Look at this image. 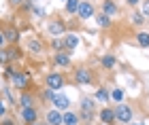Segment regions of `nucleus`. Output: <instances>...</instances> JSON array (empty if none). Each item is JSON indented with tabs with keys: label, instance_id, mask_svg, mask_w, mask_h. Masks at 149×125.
I'll use <instances>...</instances> for the list:
<instances>
[{
	"label": "nucleus",
	"instance_id": "nucleus-1",
	"mask_svg": "<svg viewBox=\"0 0 149 125\" xmlns=\"http://www.w3.org/2000/svg\"><path fill=\"white\" fill-rule=\"evenodd\" d=\"M72 83L79 85V87H87V85L96 83V76H94V70L87 68L85 64H79L72 68Z\"/></svg>",
	"mask_w": 149,
	"mask_h": 125
},
{
	"label": "nucleus",
	"instance_id": "nucleus-2",
	"mask_svg": "<svg viewBox=\"0 0 149 125\" xmlns=\"http://www.w3.org/2000/svg\"><path fill=\"white\" fill-rule=\"evenodd\" d=\"M113 108H115V121H117L119 125L132 123V119H134V108L128 102H119V104H115Z\"/></svg>",
	"mask_w": 149,
	"mask_h": 125
},
{
	"label": "nucleus",
	"instance_id": "nucleus-3",
	"mask_svg": "<svg viewBox=\"0 0 149 125\" xmlns=\"http://www.w3.org/2000/svg\"><path fill=\"white\" fill-rule=\"evenodd\" d=\"M45 32L49 36H64L66 32V21L62 17H51V19H47L45 21Z\"/></svg>",
	"mask_w": 149,
	"mask_h": 125
},
{
	"label": "nucleus",
	"instance_id": "nucleus-4",
	"mask_svg": "<svg viewBox=\"0 0 149 125\" xmlns=\"http://www.w3.org/2000/svg\"><path fill=\"white\" fill-rule=\"evenodd\" d=\"M43 85L45 87H49V89H53V91H60L66 85V76L62 74V72H47V74L43 76Z\"/></svg>",
	"mask_w": 149,
	"mask_h": 125
},
{
	"label": "nucleus",
	"instance_id": "nucleus-5",
	"mask_svg": "<svg viewBox=\"0 0 149 125\" xmlns=\"http://www.w3.org/2000/svg\"><path fill=\"white\" fill-rule=\"evenodd\" d=\"M98 13L96 4L92 2V0H81L79 4V11H77V17L81 19V21H87V19H94V15Z\"/></svg>",
	"mask_w": 149,
	"mask_h": 125
},
{
	"label": "nucleus",
	"instance_id": "nucleus-6",
	"mask_svg": "<svg viewBox=\"0 0 149 125\" xmlns=\"http://www.w3.org/2000/svg\"><path fill=\"white\" fill-rule=\"evenodd\" d=\"M9 81H11L13 87L19 89V91H28V89H30V74H28V72L17 70L15 74H13V76L9 78Z\"/></svg>",
	"mask_w": 149,
	"mask_h": 125
},
{
	"label": "nucleus",
	"instance_id": "nucleus-7",
	"mask_svg": "<svg viewBox=\"0 0 149 125\" xmlns=\"http://www.w3.org/2000/svg\"><path fill=\"white\" fill-rule=\"evenodd\" d=\"M51 62L56 68H70L72 66V53L70 51H56V53L51 55Z\"/></svg>",
	"mask_w": 149,
	"mask_h": 125
},
{
	"label": "nucleus",
	"instance_id": "nucleus-8",
	"mask_svg": "<svg viewBox=\"0 0 149 125\" xmlns=\"http://www.w3.org/2000/svg\"><path fill=\"white\" fill-rule=\"evenodd\" d=\"M19 119H22L26 125L38 121V119H40V110H38V106H22V108H19Z\"/></svg>",
	"mask_w": 149,
	"mask_h": 125
},
{
	"label": "nucleus",
	"instance_id": "nucleus-9",
	"mask_svg": "<svg viewBox=\"0 0 149 125\" xmlns=\"http://www.w3.org/2000/svg\"><path fill=\"white\" fill-rule=\"evenodd\" d=\"M26 49H28V53H30V55H43V51H45V43L40 41L38 36H30V38H26Z\"/></svg>",
	"mask_w": 149,
	"mask_h": 125
},
{
	"label": "nucleus",
	"instance_id": "nucleus-10",
	"mask_svg": "<svg viewBox=\"0 0 149 125\" xmlns=\"http://www.w3.org/2000/svg\"><path fill=\"white\" fill-rule=\"evenodd\" d=\"M98 121L102 125H115V123H117V121H115V108L102 104V108H98Z\"/></svg>",
	"mask_w": 149,
	"mask_h": 125
},
{
	"label": "nucleus",
	"instance_id": "nucleus-11",
	"mask_svg": "<svg viewBox=\"0 0 149 125\" xmlns=\"http://www.w3.org/2000/svg\"><path fill=\"white\" fill-rule=\"evenodd\" d=\"M2 32H4V36H6V45H19V41H22V32H19L17 25L9 23V25H4Z\"/></svg>",
	"mask_w": 149,
	"mask_h": 125
},
{
	"label": "nucleus",
	"instance_id": "nucleus-12",
	"mask_svg": "<svg viewBox=\"0 0 149 125\" xmlns=\"http://www.w3.org/2000/svg\"><path fill=\"white\" fill-rule=\"evenodd\" d=\"M51 106L64 113V110H68V108H70V98H68V95H64L62 91H56V93H53V100H51Z\"/></svg>",
	"mask_w": 149,
	"mask_h": 125
},
{
	"label": "nucleus",
	"instance_id": "nucleus-13",
	"mask_svg": "<svg viewBox=\"0 0 149 125\" xmlns=\"http://www.w3.org/2000/svg\"><path fill=\"white\" fill-rule=\"evenodd\" d=\"M79 110H85V113H98V102L94 95H81L79 100Z\"/></svg>",
	"mask_w": 149,
	"mask_h": 125
},
{
	"label": "nucleus",
	"instance_id": "nucleus-14",
	"mask_svg": "<svg viewBox=\"0 0 149 125\" xmlns=\"http://www.w3.org/2000/svg\"><path fill=\"white\" fill-rule=\"evenodd\" d=\"M62 41H64V49L70 51V53L79 47V34L77 32H66V34L62 36Z\"/></svg>",
	"mask_w": 149,
	"mask_h": 125
},
{
	"label": "nucleus",
	"instance_id": "nucleus-15",
	"mask_svg": "<svg viewBox=\"0 0 149 125\" xmlns=\"http://www.w3.org/2000/svg\"><path fill=\"white\" fill-rule=\"evenodd\" d=\"M94 19H96V25L100 30H111L113 28V17L107 15V13H102V11H98L96 15H94Z\"/></svg>",
	"mask_w": 149,
	"mask_h": 125
},
{
	"label": "nucleus",
	"instance_id": "nucleus-16",
	"mask_svg": "<svg viewBox=\"0 0 149 125\" xmlns=\"http://www.w3.org/2000/svg\"><path fill=\"white\" fill-rule=\"evenodd\" d=\"M45 125H62V110L49 108L45 113Z\"/></svg>",
	"mask_w": 149,
	"mask_h": 125
},
{
	"label": "nucleus",
	"instance_id": "nucleus-17",
	"mask_svg": "<svg viewBox=\"0 0 149 125\" xmlns=\"http://www.w3.org/2000/svg\"><path fill=\"white\" fill-rule=\"evenodd\" d=\"M62 125H81V117L79 110H64L62 113Z\"/></svg>",
	"mask_w": 149,
	"mask_h": 125
},
{
	"label": "nucleus",
	"instance_id": "nucleus-18",
	"mask_svg": "<svg viewBox=\"0 0 149 125\" xmlns=\"http://www.w3.org/2000/svg\"><path fill=\"white\" fill-rule=\"evenodd\" d=\"M17 104L19 106H36V93L32 91H19V98H17Z\"/></svg>",
	"mask_w": 149,
	"mask_h": 125
},
{
	"label": "nucleus",
	"instance_id": "nucleus-19",
	"mask_svg": "<svg viewBox=\"0 0 149 125\" xmlns=\"http://www.w3.org/2000/svg\"><path fill=\"white\" fill-rule=\"evenodd\" d=\"M98 11H102V13H107V15H111V17H117L119 15V6H117L115 0H102Z\"/></svg>",
	"mask_w": 149,
	"mask_h": 125
},
{
	"label": "nucleus",
	"instance_id": "nucleus-20",
	"mask_svg": "<svg viewBox=\"0 0 149 125\" xmlns=\"http://www.w3.org/2000/svg\"><path fill=\"white\" fill-rule=\"evenodd\" d=\"M128 21H130V25H134V28H143V25L147 23V17H145L139 9H132L130 17H128Z\"/></svg>",
	"mask_w": 149,
	"mask_h": 125
},
{
	"label": "nucleus",
	"instance_id": "nucleus-21",
	"mask_svg": "<svg viewBox=\"0 0 149 125\" xmlns=\"http://www.w3.org/2000/svg\"><path fill=\"white\" fill-rule=\"evenodd\" d=\"M6 51H9L11 64H19V62L24 60V51L19 49V45H6Z\"/></svg>",
	"mask_w": 149,
	"mask_h": 125
},
{
	"label": "nucleus",
	"instance_id": "nucleus-22",
	"mask_svg": "<svg viewBox=\"0 0 149 125\" xmlns=\"http://www.w3.org/2000/svg\"><path fill=\"white\" fill-rule=\"evenodd\" d=\"M94 98H96L98 104H109L111 102V91L107 89V87H98L96 93H94Z\"/></svg>",
	"mask_w": 149,
	"mask_h": 125
},
{
	"label": "nucleus",
	"instance_id": "nucleus-23",
	"mask_svg": "<svg viewBox=\"0 0 149 125\" xmlns=\"http://www.w3.org/2000/svg\"><path fill=\"white\" fill-rule=\"evenodd\" d=\"M134 38H136V45H139L141 49H149V32L139 30L136 34H134Z\"/></svg>",
	"mask_w": 149,
	"mask_h": 125
},
{
	"label": "nucleus",
	"instance_id": "nucleus-24",
	"mask_svg": "<svg viewBox=\"0 0 149 125\" xmlns=\"http://www.w3.org/2000/svg\"><path fill=\"white\" fill-rule=\"evenodd\" d=\"M115 64H117V60H115V55H113V53H104L102 57H100V66H102L104 70H113V68H115Z\"/></svg>",
	"mask_w": 149,
	"mask_h": 125
},
{
	"label": "nucleus",
	"instance_id": "nucleus-25",
	"mask_svg": "<svg viewBox=\"0 0 149 125\" xmlns=\"http://www.w3.org/2000/svg\"><path fill=\"white\" fill-rule=\"evenodd\" d=\"M79 4H81V0H66L64 2V13L66 15H77Z\"/></svg>",
	"mask_w": 149,
	"mask_h": 125
},
{
	"label": "nucleus",
	"instance_id": "nucleus-26",
	"mask_svg": "<svg viewBox=\"0 0 149 125\" xmlns=\"http://www.w3.org/2000/svg\"><path fill=\"white\" fill-rule=\"evenodd\" d=\"M49 47H51L53 53H56V51H64V41H62V36H51Z\"/></svg>",
	"mask_w": 149,
	"mask_h": 125
},
{
	"label": "nucleus",
	"instance_id": "nucleus-27",
	"mask_svg": "<svg viewBox=\"0 0 149 125\" xmlns=\"http://www.w3.org/2000/svg\"><path fill=\"white\" fill-rule=\"evenodd\" d=\"M79 117H81V123L92 125V123H94V119L98 117V113H85V110H79Z\"/></svg>",
	"mask_w": 149,
	"mask_h": 125
},
{
	"label": "nucleus",
	"instance_id": "nucleus-28",
	"mask_svg": "<svg viewBox=\"0 0 149 125\" xmlns=\"http://www.w3.org/2000/svg\"><path fill=\"white\" fill-rule=\"evenodd\" d=\"M53 93H56L53 89H49V87H43V89H40V93H38V98H40L43 102L51 104V100H53Z\"/></svg>",
	"mask_w": 149,
	"mask_h": 125
},
{
	"label": "nucleus",
	"instance_id": "nucleus-29",
	"mask_svg": "<svg viewBox=\"0 0 149 125\" xmlns=\"http://www.w3.org/2000/svg\"><path fill=\"white\" fill-rule=\"evenodd\" d=\"M124 98H126V93H124V89H119V87H113V89H111V100H113L115 104L124 102Z\"/></svg>",
	"mask_w": 149,
	"mask_h": 125
},
{
	"label": "nucleus",
	"instance_id": "nucleus-30",
	"mask_svg": "<svg viewBox=\"0 0 149 125\" xmlns=\"http://www.w3.org/2000/svg\"><path fill=\"white\" fill-rule=\"evenodd\" d=\"M13 89H15L13 85H11V87H2V93L6 95V100H9V104H17V98L13 95Z\"/></svg>",
	"mask_w": 149,
	"mask_h": 125
},
{
	"label": "nucleus",
	"instance_id": "nucleus-31",
	"mask_svg": "<svg viewBox=\"0 0 149 125\" xmlns=\"http://www.w3.org/2000/svg\"><path fill=\"white\" fill-rule=\"evenodd\" d=\"M6 64H11L9 51H6V47H0V66H6Z\"/></svg>",
	"mask_w": 149,
	"mask_h": 125
},
{
	"label": "nucleus",
	"instance_id": "nucleus-32",
	"mask_svg": "<svg viewBox=\"0 0 149 125\" xmlns=\"http://www.w3.org/2000/svg\"><path fill=\"white\" fill-rule=\"evenodd\" d=\"M6 115H9V104H6V100L0 98V119H4Z\"/></svg>",
	"mask_w": 149,
	"mask_h": 125
},
{
	"label": "nucleus",
	"instance_id": "nucleus-33",
	"mask_svg": "<svg viewBox=\"0 0 149 125\" xmlns=\"http://www.w3.org/2000/svg\"><path fill=\"white\" fill-rule=\"evenodd\" d=\"M124 2H126V6H128V9H139L143 0H124Z\"/></svg>",
	"mask_w": 149,
	"mask_h": 125
},
{
	"label": "nucleus",
	"instance_id": "nucleus-34",
	"mask_svg": "<svg viewBox=\"0 0 149 125\" xmlns=\"http://www.w3.org/2000/svg\"><path fill=\"white\" fill-rule=\"evenodd\" d=\"M141 13H143V15L147 17V21H149V2H147V0L141 2Z\"/></svg>",
	"mask_w": 149,
	"mask_h": 125
},
{
	"label": "nucleus",
	"instance_id": "nucleus-35",
	"mask_svg": "<svg viewBox=\"0 0 149 125\" xmlns=\"http://www.w3.org/2000/svg\"><path fill=\"white\" fill-rule=\"evenodd\" d=\"M0 125H17V121L13 119V117H9V115H6L4 119H0Z\"/></svg>",
	"mask_w": 149,
	"mask_h": 125
},
{
	"label": "nucleus",
	"instance_id": "nucleus-36",
	"mask_svg": "<svg viewBox=\"0 0 149 125\" xmlns=\"http://www.w3.org/2000/svg\"><path fill=\"white\" fill-rule=\"evenodd\" d=\"M32 15H36V17H45V11L43 9H40V6H32Z\"/></svg>",
	"mask_w": 149,
	"mask_h": 125
},
{
	"label": "nucleus",
	"instance_id": "nucleus-37",
	"mask_svg": "<svg viewBox=\"0 0 149 125\" xmlns=\"http://www.w3.org/2000/svg\"><path fill=\"white\" fill-rule=\"evenodd\" d=\"M0 47H6V36H4L2 30H0Z\"/></svg>",
	"mask_w": 149,
	"mask_h": 125
},
{
	"label": "nucleus",
	"instance_id": "nucleus-38",
	"mask_svg": "<svg viewBox=\"0 0 149 125\" xmlns=\"http://www.w3.org/2000/svg\"><path fill=\"white\" fill-rule=\"evenodd\" d=\"M24 2H26V0H9V4H11V6H22Z\"/></svg>",
	"mask_w": 149,
	"mask_h": 125
},
{
	"label": "nucleus",
	"instance_id": "nucleus-39",
	"mask_svg": "<svg viewBox=\"0 0 149 125\" xmlns=\"http://www.w3.org/2000/svg\"><path fill=\"white\" fill-rule=\"evenodd\" d=\"M30 125H45V123H40V121H34V123H30Z\"/></svg>",
	"mask_w": 149,
	"mask_h": 125
},
{
	"label": "nucleus",
	"instance_id": "nucleus-40",
	"mask_svg": "<svg viewBox=\"0 0 149 125\" xmlns=\"http://www.w3.org/2000/svg\"><path fill=\"white\" fill-rule=\"evenodd\" d=\"M132 125H143V123H132Z\"/></svg>",
	"mask_w": 149,
	"mask_h": 125
},
{
	"label": "nucleus",
	"instance_id": "nucleus-41",
	"mask_svg": "<svg viewBox=\"0 0 149 125\" xmlns=\"http://www.w3.org/2000/svg\"><path fill=\"white\" fill-rule=\"evenodd\" d=\"M62 2H66V0H62Z\"/></svg>",
	"mask_w": 149,
	"mask_h": 125
},
{
	"label": "nucleus",
	"instance_id": "nucleus-42",
	"mask_svg": "<svg viewBox=\"0 0 149 125\" xmlns=\"http://www.w3.org/2000/svg\"><path fill=\"white\" fill-rule=\"evenodd\" d=\"M147 2H149V0H147Z\"/></svg>",
	"mask_w": 149,
	"mask_h": 125
}]
</instances>
